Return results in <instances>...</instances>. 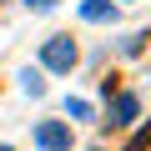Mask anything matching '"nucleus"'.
I'll return each instance as SVG.
<instances>
[{
	"instance_id": "2",
	"label": "nucleus",
	"mask_w": 151,
	"mask_h": 151,
	"mask_svg": "<svg viewBox=\"0 0 151 151\" xmlns=\"http://www.w3.org/2000/svg\"><path fill=\"white\" fill-rule=\"evenodd\" d=\"M35 146L40 151H70V126L65 121H40L35 126Z\"/></svg>"
},
{
	"instance_id": "9",
	"label": "nucleus",
	"mask_w": 151,
	"mask_h": 151,
	"mask_svg": "<svg viewBox=\"0 0 151 151\" xmlns=\"http://www.w3.org/2000/svg\"><path fill=\"white\" fill-rule=\"evenodd\" d=\"M0 151H10V146H0Z\"/></svg>"
},
{
	"instance_id": "6",
	"label": "nucleus",
	"mask_w": 151,
	"mask_h": 151,
	"mask_svg": "<svg viewBox=\"0 0 151 151\" xmlns=\"http://www.w3.org/2000/svg\"><path fill=\"white\" fill-rule=\"evenodd\" d=\"M20 86H25V96H45V81H40V70H25V76H20Z\"/></svg>"
},
{
	"instance_id": "7",
	"label": "nucleus",
	"mask_w": 151,
	"mask_h": 151,
	"mask_svg": "<svg viewBox=\"0 0 151 151\" xmlns=\"http://www.w3.org/2000/svg\"><path fill=\"white\" fill-rule=\"evenodd\" d=\"M121 50H126V55H141V50H146V35H141V30H136V35H126V40H121Z\"/></svg>"
},
{
	"instance_id": "4",
	"label": "nucleus",
	"mask_w": 151,
	"mask_h": 151,
	"mask_svg": "<svg viewBox=\"0 0 151 151\" xmlns=\"http://www.w3.org/2000/svg\"><path fill=\"white\" fill-rule=\"evenodd\" d=\"M81 20H91V25L116 20V0H81Z\"/></svg>"
},
{
	"instance_id": "1",
	"label": "nucleus",
	"mask_w": 151,
	"mask_h": 151,
	"mask_svg": "<svg viewBox=\"0 0 151 151\" xmlns=\"http://www.w3.org/2000/svg\"><path fill=\"white\" fill-rule=\"evenodd\" d=\"M76 60H81V50H76V40H70V35H50V40L40 45V65H45V70H55V76L76 70Z\"/></svg>"
},
{
	"instance_id": "10",
	"label": "nucleus",
	"mask_w": 151,
	"mask_h": 151,
	"mask_svg": "<svg viewBox=\"0 0 151 151\" xmlns=\"http://www.w3.org/2000/svg\"><path fill=\"white\" fill-rule=\"evenodd\" d=\"M91 151H101V146H91Z\"/></svg>"
},
{
	"instance_id": "8",
	"label": "nucleus",
	"mask_w": 151,
	"mask_h": 151,
	"mask_svg": "<svg viewBox=\"0 0 151 151\" xmlns=\"http://www.w3.org/2000/svg\"><path fill=\"white\" fill-rule=\"evenodd\" d=\"M25 5H30V10H50L55 0H25Z\"/></svg>"
},
{
	"instance_id": "3",
	"label": "nucleus",
	"mask_w": 151,
	"mask_h": 151,
	"mask_svg": "<svg viewBox=\"0 0 151 151\" xmlns=\"http://www.w3.org/2000/svg\"><path fill=\"white\" fill-rule=\"evenodd\" d=\"M136 116H141V96H136V91H121V96L111 101V126H131Z\"/></svg>"
},
{
	"instance_id": "5",
	"label": "nucleus",
	"mask_w": 151,
	"mask_h": 151,
	"mask_svg": "<svg viewBox=\"0 0 151 151\" xmlns=\"http://www.w3.org/2000/svg\"><path fill=\"white\" fill-rule=\"evenodd\" d=\"M65 116H70V121H91V101H81V96H65Z\"/></svg>"
}]
</instances>
